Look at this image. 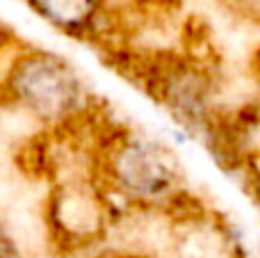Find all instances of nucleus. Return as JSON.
I'll return each mask as SVG.
<instances>
[{
	"label": "nucleus",
	"mask_w": 260,
	"mask_h": 258,
	"mask_svg": "<svg viewBox=\"0 0 260 258\" xmlns=\"http://www.w3.org/2000/svg\"><path fill=\"white\" fill-rule=\"evenodd\" d=\"M94 176L117 210L169 208L185 187L176 151L139 128L112 126L94 144Z\"/></svg>",
	"instance_id": "1"
},
{
	"label": "nucleus",
	"mask_w": 260,
	"mask_h": 258,
	"mask_svg": "<svg viewBox=\"0 0 260 258\" xmlns=\"http://www.w3.org/2000/svg\"><path fill=\"white\" fill-rule=\"evenodd\" d=\"M0 101L48 131H67L91 117V89L62 55L16 46L0 71Z\"/></svg>",
	"instance_id": "2"
},
{
	"label": "nucleus",
	"mask_w": 260,
	"mask_h": 258,
	"mask_svg": "<svg viewBox=\"0 0 260 258\" xmlns=\"http://www.w3.org/2000/svg\"><path fill=\"white\" fill-rule=\"evenodd\" d=\"M50 233L59 258L108 245L117 206L91 169L69 172L48 183L46 199Z\"/></svg>",
	"instance_id": "3"
},
{
	"label": "nucleus",
	"mask_w": 260,
	"mask_h": 258,
	"mask_svg": "<svg viewBox=\"0 0 260 258\" xmlns=\"http://www.w3.org/2000/svg\"><path fill=\"white\" fill-rule=\"evenodd\" d=\"M25 5L57 32L89 39L103 25L105 0H25Z\"/></svg>",
	"instance_id": "4"
},
{
	"label": "nucleus",
	"mask_w": 260,
	"mask_h": 258,
	"mask_svg": "<svg viewBox=\"0 0 260 258\" xmlns=\"http://www.w3.org/2000/svg\"><path fill=\"white\" fill-rule=\"evenodd\" d=\"M242 183L247 187L249 197H251L253 206L260 213V153H249L247 155V165L242 172Z\"/></svg>",
	"instance_id": "5"
},
{
	"label": "nucleus",
	"mask_w": 260,
	"mask_h": 258,
	"mask_svg": "<svg viewBox=\"0 0 260 258\" xmlns=\"http://www.w3.org/2000/svg\"><path fill=\"white\" fill-rule=\"evenodd\" d=\"M99 258H135V256H126V254H117V251H108L105 256H99Z\"/></svg>",
	"instance_id": "6"
}]
</instances>
